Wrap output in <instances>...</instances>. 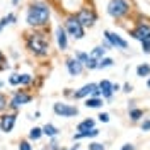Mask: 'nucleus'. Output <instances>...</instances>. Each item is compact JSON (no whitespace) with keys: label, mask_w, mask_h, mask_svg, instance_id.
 Segmentation results:
<instances>
[{"label":"nucleus","mask_w":150,"mask_h":150,"mask_svg":"<svg viewBox=\"0 0 150 150\" xmlns=\"http://www.w3.org/2000/svg\"><path fill=\"white\" fill-rule=\"evenodd\" d=\"M50 19V7L43 2H34L33 5H29L28 14H26V22L31 28H43L48 24Z\"/></svg>","instance_id":"obj_1"},{"label":"nucleus","mask_w":150,"mask_h":150,"mask_svg":"<svg viewBox=\"0 0 150 150\" xmlns=\"http://www.w3.org/2000/svg\"><path fill=\"white\" fill-rule=\"evenodd\" d=\"M26 48L34 56H46L50 51V38L43 31H34L26 34Z\"/></svg>","instance_id":"obj_2"},{"label":"nucleus","mask_w":150,"mask_h":150,"mask_svg":"<svg viewBox=\"0 0 150 150\" xmlns=\"http://www.w3.org/2000/svg\"><path fill=\"white\" fill-rule=\"evenodd\" d=\"M108 14L114 19H121L130 14V4L126 0H109L108 4Z\"/></svg>","instance_id":"obj_3"},{"label":"nucleus","mask_w":150,"mask_h":150,"mask_svg":"<svg viewBox=\"0 0 150 150\" xmlns=\"http://www.w3.org/2000/svg\"><path fill=\"white\" fill-rule=\"evenodd\" d=\"M63 28H65L67 34H68V36H72V38H75V39H82V38L85 36V29L82 28V24L77 21L75 14H74V16H68V17L65 19Z\"/></svg>","instance_id":"obj_4"},{"label":"nucleus","mask_w":150,"mask_h":150,"mask_svg":"<svg viewBox=\"0 0 150 150\" xmlns=\"http://www.w3.org/2000/svg\"><path fill=\"white\" fill-rule=\"evenodd\" d=\"M75 17H77V21L82 24V28L85 29V28H92L94 24H96V21H97V14L94 12V9L82 7V9L75 14Z\"/></svg>","instance_id":"obj_5"},{"label":"nucleus","mask_w":150,"mask_h":150,"mask_svg":"<svg viewBox=\"0 0 150 150\" xmlns=\"http://www.w3.org/2000/svg\"><path fill=\"white\" fill-rule=\"evenodd\" d=\"M33 101V96L26 91H16L14 96H12V99H10L9 103V108L10 109H14V111H17L21 106H24V104H28Z\"/></svg>","instance_id":"obj_6"},{"label":"nucleus","mask_w":150,"mask_h":150,"mask_svg":"<svg viewBox=\"0 0 150 150\" xmlns=\"http://www.w3.org/2000/svg\"><path fill=\"white\" fill-rule=\"evenodd\" d=\"M104 55H106V50H104L103 46H96L89 53V60H87V63H85V67L89 68V70H96L97 67H99V62L104 58Z\"/></svg>","instance_id":"obj_7"},{"label":"nucleus","mask_w":150,"mask_h":150,"mask_svg":"<svg viewBox=\"0 0 150 150\" xmlns=\"http://www.w3.org/2000/svg\"><path fill=\"white\" fill-rule=\"evenodd\" d=\"M53 111H55V114L62 116V118H72V116L79 114V109L75 106H70V104H65V103H55L53 104Z\"/></svg>","instance_id":"obj_8"},{"label":"nucleus","mask_w":150,"mask_h":150,"mask_svg":"<svg viewBox=\"0 0 150 150\" xmlns=\"http://www.w3.org/2000/svg\"><path fill=\"white\" fill-rule=\"evenodd\" d=\"M16 121H17V116L16 112H5L0 116V130L4 133H10L16 126Z\"/></svg>","instance_id":"obj_9"},{"label":"nucleus","mask_w":150,"mask_h":150,"mask_svg":"<svg viewBox=\"0 0 150 150\" xmlns=\"http://www.w3.org/2000/svg\"><path fill=\"white\" fill-rule=\"evenodd\" d=\"M104 39H108V41L111 43V46L116 48V50H126V48H128V41L123 39V38L120 36V34H116V33L104 31Z\"/></svg>","instance_id":"obj_10"},{"label":"nucleus","mask_w":150,"mask_h":150,"mask_svg":"<svg viewBox=\"0 0 150 150\" xmlns=\"http://www.w3.org/2000/svg\"><path fill=\"white\" fill-rule=\"evenodd\" d=\"M131 38H135V39H138V41H143V39H147L150 36V24H145V22H140L137 28L133 29L130 33Z\"/></svg>","instance_id":"obj_11"},{"label":"nucleus","mask_w":150,"mask_h":150,"mask_svg":"<svg viewBox=\"0 0 150 150\" xmlns=\"http://www.w3.org/2000/svg\"><path fill=\"white\" fill-rule=\"evenodd\" d=\"M99 87V84H87L84 85V87H80L79 91H75L74 94H72V97L74 99H84V97H91L92 96V92Z\"/></svg>","instance_id":"obj_12"},{"label":"nucleus","mask_w":150,"mask_h":150,"mask_svg":"<svg viewBox=\"0 0 150 150\" xmlns=\"http://www.w3.org/2000/svg\"><path fill=\"white\" fill-rule=\"evenodd\" d=\"M67 70H68V74L70 75H80L82 74V70H84V63H80L77 58H68L67 60Z\"/></svg>","instance_id":"obj_13"},{"label":"nucleus","mask_w":150,"mask_h":150,"mask_svg":"<svg viewBox=\"0 0 150 150\" xmlns=\"http://www.w3.org/2000/svg\"><path fill=\"white\" fill-rule=\"evenodd\" d=\"M56 43H58V48L62 51L67 50V46H68V43H67V31L63 26H58L56 28Z\"/></svg>","instance_id":"obj_14"},{"label":"nucleus","mask_w":150,"mask_h":150,"mask_svg":"<svg viewBox=\"0 0 150 150\" xmlns=\"http://www.w3.org/2000/svg\"><path fill=\"white\" fill-rule=\"evenodd\" d=\"M99 91H101V96H103V99H111L114 91H112V84L106 79V80H101V84H99Z\"/></svg>","instance_id":"obj_15"},{"label":"nucleus","mask_w":150,"mask_h":150,"mask_svg":"<svg viewBox=\"0 0 150 150\" xmlns=\"http://www.w3.org/2000/svg\"><path fill=\"white\" fill-rule=\"evenodd\" d=\"M92 128H96V121H94L92 118H87V120H84V121H80L77 125V131L79 133L89 131V130H92Z\"/></svg>","instance_id":"obj_16"},{"label":"nucleus","mask_w":150,"mask_h":150,"mask_svg":"<svg viewBox=\"0 0 150 150\" xmlns=\"http://www.w3.org/2000/svg\"><path fill=\"white\" fill-rule=\"evenodd\" d=\"M104 104L103 97H87L85 99V108H91V109H97Z\"/></svg>","instance_id":"obj_17"},{"label":"nucleus","mask_w":150,"mask_h":150,"mask_svg":"<svg viewBox=\"0 0 150 150\" xmlns=\"http://www.w3.org/2000/svg\"><path fill=\"white\" fill-rule=\"evenodd\" d=\"M99 135V130L97 128H92L89 131H84V133H77L74 135V140H80V138H92V137H97Z\"/></svg>","instance_id":"obj_18"},{"label":"nucleus","mask_w":150,"mask_h":150,"mask_svg":"<svg viewBox=\"0 0 150 150\" xmlns=\"http://www.w3.org/2000/svg\"><path fill=\"white\" fill-rule=\"evenodd\" d=\"M58 131H60V130H58L56 126H53V125H50V123H46V125L43 126V135H46V137H51V138L58 135Z\"/></svg>","instance_id":"obj_19"},{"label":"nucleus","mask_w":150,"mask_h":150,"mask_svg":"<svg viewBox=\"0 0 150 150\" xmlns=\"http://www.w3.org/2000/svg\"><path fill=\"white\" fill-rule=\"evenodd\" d=\"M137 75L138 77H149L150 75V65L149 63H142L137 67Z\"/></svg>","instance_id":"obj_20"},{"label":"nucleus","mask_w":150,"mask_h":150,"mask_svg":"<svg viewBox=\"0 0 150 150\" xmlns=\"http://www.w3.org/2000/svg\"><path fill=\"white\" fill-rule=\"evenodd\" d=\"M43 137V128H38V126H34L33 130L29 131V140H39Z\"/></svg>","instance_id":"obj_21"},{"label":"nucleus","mask_w":150,"mask_h":150,"mask_svg":"<svg viewBox=\"0 0 150 150\" xmlns=\"http://www.w3.org/2000/svg\"><path fill=\"white\" fill-rule=\"evenodd\" d=\"M142 116H143V111H142V109H137V108L130 109V118H131V121H138Z\"/></svg>","instance_id":"obj_22"},{"label":"nucleus","mask_w":150,"mask_h":150,"mask_svg":"<svg viewBox=\"0 0 150 150\" xmlns=\"http://www.w3.org/2000/svg\"><path fill=\"white\" fill-rule=\"evenodd\" d=\"M112 63H114V60H112V58H109V56H104L103 60L99 62V67H97V68H101V70H103V68L112 67Z\"/></svg>","instance_id":"obj_23"},{"label":"nucleus","mask_w":150,"mask_h":150,"mask_svg":"<svg viewBox=\"0 0 150 150\" xmlns=\"http://www.w3.org/2000/svg\"><path fill=\"white\" fill-rule=\"evenodd\" d=\"M75 58H77L80 63H84V65H85V63H87V60H89V55L84 53V51H77V53H75Z\"/></svg>","instance_id":"obj_24"},{"label":"nucleus","mask_w":150,"mask_h":150,"mask_svg":"<svg viewBox=\"0 0 150 150\" xmlns=\"http://www.w3.org/2000/svg\"><path fill=\"white\" fill-rule=\"evenodd\" d=\"M31 82H33V77H31L29 74H22L21 75V85H29Z\"/></svg>","instance_id":"obj_25"},{"label":"nucleus","mask_w":150,"mask_h":150,"mask_svg":"<svg viewBox=\"0 0 150 150\" xmlns=\"http://www.w3.org/2000/svg\"><path fill=\"white\" fill-rule=\"evenodd\" d=\"M142 50H143V53H147V55L150 53V36L142 41Z\"/></svg>","instance_id":"obj_26"},{"label":"nucleus","mask_w":150,"mask_h":150,"mask_svg":"<svg viewBox=\"0 0 150 150\" xmlns=\"http://www.w3.org/2000/svg\"><path fill=\"white\" fill-rule=\"evenodd\" d=\"M9 82L12 85H21V75L12 74V75H10V79H9Z\"/></svg>","instance_id":"obj_27"},{"label":"nucleus","mask_w":150,"mask_h":150,"mask_svg":"<svg viewBox=\"0 0 150 150\" xmlns=\"http://www.w3.org/2000/svg\"><path fill=\"white\" fill-rule=\"evenodd\" d=\"M7 106H9V104H7V97H5V94L0 92V111H5Z\"/></svg>","instance_id":"obj_28"},{"label":"nucleus","mask_w":150,"mask_h":150,"mask_svg":"<svg viewBox=\"0 0 150 150\" xmlns=\"http://www.w3.org/2000/svg\"><path fill=\"white\" fill-rule=\"evenodd\" d=\"M89 150H106L103 143H97V142H92V143H89Z\"/></svg>","instance_id":"obj_29"},{"label":"nucleus","mask_w":150,"mask_h":150,"mask_svg":"<svg viewBox=\"0 0 150 150\" xmlns=\"http://www.w3.org/2000/svg\"><path fill=\"white\" fill-rule=\"evenodd\" d=\"M19 150H33V147H31V143H29L28 140H21V143H19Z\"/></svg>","instance_id":"obj_30"},{"label":"nucleus","mask_w":150,"mask_h":150,"mask_svg":"<svg viewBox=\"0 0 150 150\" xmlns=\"http://www.w3.org/2000/svg\"><path fill=\"white\" fill-rule=\"evenodd\" d=\"M97 118H99V121H101V123H108V121H109V114H108V112H101Z\"/></svg>","instance_id":"obj_31"},{"label":"nucleus","mask_w":150,"mask_h":150,"mask_svg":"<svg viewBox=\"0 0 150 150\" xmlns=\"http://www.w3.org/2000/svg\"><path fill=\"white\" fill-rule=\"evenodd\" d=\"M142 131H150V120H145L142 123Z\"/></svg>","instance_id":"obj_32"},{"label":"nucleus","mask_w":150,"mask_h":150,"mask_svg":"<svg viewBox=\"0 0 150 150\" xmlns=\"http://www.w3.org/2000/svg\"><path fill=\"white\" fill-rule=\"evenodd\" d=\"M5 67H7V65H5V56H4V53H2V51H0V72H2Z\"/></svg>","instance_id":"obj_33"},{"label":"nucleus","mask_w":150,"mask_h":150,"mask_svg":"<svg viewBox=\"0 0 150 150\" xmlns=\"http://www.w3.org/2000/svg\"><path fill=\"white\" fill-rule=\"evenodd\" d=\"M121 150H135V145H131V143H125Z\"/></svg>","instance_id":"obj_34"},{"label":"nucleus","mask_w":150,"mask_h":150,"mask_svg":"<svg viewBox=\"0 0 150 150\" xmlns=\"http://www.w3.org/2000/svg\"><path fill=\"white\" fill-rule=\"evenodd\" d=\"M131 89H133V87H131L130 84H125V85H123V92H131Z\"/></svg>","instance_id":"obj_35"},{"label":"nucleus","mask_w":150,"mask_h":150,"mask_svg":"<svg viewBox=\"0 0 150 150\" xmlns=\"http://www.w3.org/2000/svg\"><path fill=\"white\" fill-rule=\"evenodd\" d=\"M120 89H121V85H120V84H112V91H114V92H116V91H120Z\"/></svg>","instance_id":"obj_36"},{"label":"nucleus","mask_w":150,"mask_h":150,"mask_svg":"<svg viewBox=\"0 0 150 150\" xmlns=\"http://www.w3.org/2000/svg\"><path fill=\"white\" fill-rule=\"evenodd\" d=\"M79 149H80V145H77V143H75V145H74V147H72L70 150H79Z\"/></svg>","instance_id":"obj_37"},{"label":"nucleus","mask_w":150,"mask_h":150,"mask_svg":"<svg viewBox=\"0 0 150 150\" xmlns=\"http://www.w3.org/2000/svg\"><path fill=\"white\" fill-rule=\"evenodd\" d=\"M147 87H149V89H150V79H149V80H147Z\"/></svg>","instance_id":"obj_38"},{"label":"nucleus","mask_w":150,"mask_h":150,"mask_svg":"<svg viewBox=\"0 0 150 150\" xmlns=\"http://www.w3.org/2000/svg\"><path fill=\"white\" fill-rule=\"evenodd\" d=\"M2 87H4V82H2V80H0V89H2Z\"/></svg>","instance_id":"obj_39"},{"label":"nucleus","mask_w":150,"mask_h":150,"mask_svg":"<svg viewBox=\"0 0 150 150\" xmlns=\"http://www.w3.org/2000/svg\"><path fill=\"white\" fill-rule=\"evenodd\" d=\"M0 31H2V28H0Z\"/></svg>","instance_id":"obj_40"}]
</instances>
